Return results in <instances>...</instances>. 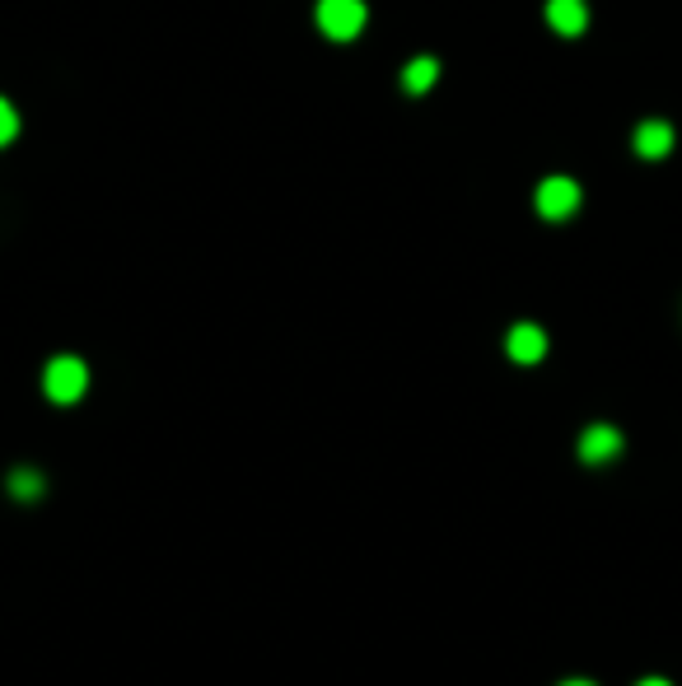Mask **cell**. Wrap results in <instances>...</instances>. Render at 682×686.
Instances as JSON below:
<instances>
[{"instance_id": "6da1fadb", "label": "cell", "mask_w": 682, "mask_h": 686, "mask_svg": "<svg viewBox=\"0 0 682 686\" xmlns=\"http://www.w3.org/2000/svg\"><path fill=\"white\" fill-rule=\"evenodd\" d=\"M43 393L47 402H57V407H71L90 393V364L80 356H51L43 364Z\"/></svg>"}, {"instance_id": "7a4b0ae2", "label": "cell", "mask_w": 682, "mask_h": 686, "mask_svg": "<svg viewBox=\"0 0 682 686\" xmlns=\"http://www.w3.org/2000/svg\"><path fill=\"white\" fill-rule=\"evenodd\" d=\"M580 183L566 178V173H552V178H542L537 191H533V206L542 220H570L575 210H580Z\"/></svg>"}, {"instance_id": "3957f363", "label": "cell", "mask_w": 682, "mask_h": 686, "mask_svg": "<svg viewBox=\"0 0 682 686\" xmlns=\"http://www.w3.org/2000/svg\"><path fill=\"white\" fill-rule=\"evenodd\" d=\"M365 20H370L365 0H319V28L332 43H351L365 28Z\"/></svg>"}, {"instance_id": "277c9868", "label": "cell", "mask_w": 682, "mask_h": 686, "mask_svg": "<svg viewBox=\"0 0 682 686\" xmlns=\"http://www.w3.org/2000/svg\"><path fill=\"white\" fill-rule=\"evenodd\" d=\"M622 444H626V439H622L617 426H608V420H593V426H585L575 453H580V463H589V467H608L612 457L622 453Z\"/></svg>"}, {"instance_id": "5b68a950", "label": "cell", "mask_w": 682, "mask_h": 686, "mask_svg": "<svg viewBox=\"0 0 682 686\" xmlns=\"http://www.w3.org/2000/svg\"><path fill=\"white\" fill-rule=\"evenodd\" d=\"M505 356H510L515 364H537L542 356H547V332H542L537 323H515L510 337H505Z\"/></svg>"}, {"instance_id": "8992f818", "label": "cell", "mask_w": 682, "mask_h": 686, "mask_svg": "<svg viewBox=\"0 0 682 686\" xmlns=\"http://www.w3.org/2000/svg\"><path fill=\"white\" fill-rule=\"evenodd\" d=\"M673 127H669V121H663V117H645L640 121V127L632 131V150L640 154V160H663V154H669L673 150Z\"/></svg>"}, {"instance_id": "52a82bcc", "label": "cell", "mask_w": 682, "mask_h": 686, "mask_svg": "<svg viewBox=\"0 0 682 686\" xmlns=\"http://www.w3.org/2000/svg\"><path fill=\"white\" fill-rule=\"evenodd\" d=\"M547 24L562 33V38H580L589 28V5L585 0H547Z\"/></svg>"}, {"instance_id": "ba28073f", "label": "cell", "mask_w": 682, "mask_h": 686, "mask_svg": "<svg viewBox=\"0 0 682 686\" xmlns=\"http://www.w3.org/2000/svg\"><path fill=\"white\" fill-rule=\"evenodd\" d=\"M5 490H10V496L20 500V504H33V500L47 496V477H43L38 467H14L10 477H5Z\"/></svg>"}, {"instance_id": "9c48e42d", "label": "cell", "mask_w": 682, "mask_h": 686, "mask_svg": "<svg viewBox=\"0 0 682 686\" xmlns=\"http://www.w3.org/2000/svg\"><path fill=\"white\" fill-rule=\"evenodd\" d=\"M435 80H440V61H435V57H416V61L402 66V90H407V94L435 90Z\"/></svg>"}, {"instance_id": "30bf717a", "label": "cell", "mask_w": 682, "mask_h": 686, "mask_svg": "<svg viewBox=\"0 0 682 686\" xmlns=\"http://www.w3.org/2000/svg\"><path fill=\"white\" fill-rule=\"evenodd\" d=\"M14 136H20V113H14L10 98H0V146H10Z\"/></svg>"}, {"instance_id": "8fae6325", "label": "cell", "mask_w": 682, "mask_h": 686, "mask_svg": "<svg viewBox=\"0 0 682 686\" xmlns=\"http://www.w3.org/2000/svg\"><path fill=\"white\" fill-rule=\"evenodd\" d=\"M636 686H673V682H669V677H640Z\"/></svg>"}, {"instance_id": "7c38bea8", "label": "cell", "mask_w": 682, "mask_h": 686, "mask_svg": "<svg viewBox=\"0 0 682 686\" xmlns=\"http://www.w3.org/2000/svg\"><path fill=\"white\" fill-rule=\"evenodd\" d=\"M562 686H599V682H589V677H566Z\"/></svg>"}]
</instances>
